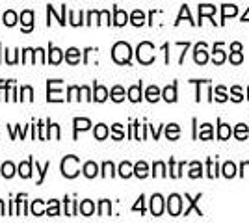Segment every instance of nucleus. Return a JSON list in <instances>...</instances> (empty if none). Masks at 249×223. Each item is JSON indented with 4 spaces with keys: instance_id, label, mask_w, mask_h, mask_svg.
I'll return each mask as SVG.
<instances>
[{
    "instance_id": "10",
    "label": "nucleus",
    "mask_w": 249,
    "mask_h": 223,
    "mask_svg": "<svg viewBox=\"0 0 249 223\" xmlns=\"http://www.w3.org/2000/svg\"><path fill=\"white\" fill-rule=\"evenodd\" d=\"M164 99H166L167 103H173V101H177V89H175V86H167L166 89H164Z\"/></svg>"
},
{
    "instance_id": "2",
    "label": "nucleus",
    "mask_w": 249,
    "mask_h": 223,
    "mask_svg": "<svg viewBox=\"0 0 249 223\" xmlns=\"http://www.w3.org/2000/svg\"><path fill=\"white\" fill-rule=\"evenodd\" d=\"M155 47L151 45V43H142L140 47H138V60L142 62V64H151L153 60H155Z\"/></svg>"
},
{
    "instance_id": "29",
    "label": "nucleus",
    "mask_w": 249,
    "mask_h": 223,
    "mask_svg": "<svg viewBox=\"0 0 249 223\" xmlns=\"http://www.w3.org/2000/svg\"><path fill=\"white\" fill-rule=\"evenodd\" d=\"M238 10H236V6H223V19H227L231 15H236Z\"/></svg>"
},
{
    "instance_id": "33",
    "label": "nucleus",
    "mask_w": 249,
    "mask_h": 223,
    "mask_svg": "<svg viewBox=\"0 0 249 223\" xmlns=\"http://www.w3.org/2000/svg\"><path fill=\"white\" fill-rule=\"evenodd\" d=\"M190 177H194V179H196V177H201V164H197V162H196V164H192Z\"/></svg>"
},
{
    "instance_id": "6",
    "label": "nucleus",
    "mask_w": 249,
    "mask_h": 223,
    "mask_svg": "<svg viewBox=\"0 0 249 223\" xmlns=\"http://www.w3.org/2000/svg\"><path fill=\"white\" fill-rule=\"evenodd\" d=\"M21 21H22V28H24V32H30L32 21H34V13H32V11H22Z\"/></svg>"
},
{
    "instance_id": "44",
    "label": "nucleus",
    "mask_w": 249,
    "mask_h": 223,
    "mask_svg": "<svg viewBox=\"0 0 249 223\" xmlns=\"http://www.w3.org/2000/svg\"><path fill=\"white\" fill-rule=\"evenodd\" d=\"M234 101H242V93L238 87H234Z\"/></svg>"
},
{
    "instance_id": "14",
    "label": "nucleus",
    "mask_w": 249,
    "mask_h": 223,
    "mask_svg": "<svg viewBox=\"0 0 249 223\" xmlns=\"http://www.w3.org/2000/svg\"><path fill=\"white\" fill-rule=\"evenodd\" d=\"M30 168H32V158L28 160V162H24V164L19 166V173H21V177L28 179V177H30Z\"/></svg>"
},
{
    "instance_id": "13",
    "label": "nucleus",
    "mask_w": 249,
    "mask_h": 223,
    "mask_svg": "<svg viewBox=\"0 0 249 223\" xmlns=\"http://www.w3.org/2000/svg\"><path fill=\"white\" fill-rule=\"evenodd\" d=\"M93 210H95V206L91 201H84L82 205H80V212H82L84 216H91Z\"/></svg>"
},
{
    "instance_id": "26",
    "label": "nucleus",
    "mask_w": 249,
    "mask_h": 223,
    "mask_svg": "<svg viewBox=\"0 0 249 223\" xmlns=\"http://www.w3.org/2000/svg\"><path fill=\"white\" fill-rule=\"evenodd\" d=\"M166 134L169 139H177L178 138V127H177V125H169L166 130Z\"/></svg>"
},
{
    "instance_id": "21",
    "label": "nucleus",
    "mask_w": 249,
    "mask_h": 223,
    "mask_svg": "<svg viewBox=\"0 0 249 223\" xmlns=\"http://www.w3.org/2000/svg\"><path fill=\"white\" fill-rule=\"evenodd\" d=\"M13 173H15V168H13V164H11V162H6V164L2 166V175H4L6 179H10Z\"/></svg>"
},
{
    "instance_id": "45",
    "label": "nucleus",
    "mask_w": 249,
    "mask_h": 223,
    "mask_svg": "<svg viewBox=\"0 0 249 223\" xmlns=\"http://www.w3.org/2000/svg\"><path fill=\"white\" fill-rule=\"evenodd\" d=\"M232 51L240 52V51H242V45H240V43H232Z\"/></svg>"
},
{
    "instance_id": "18",
    "label": "nucleus",
    "mask_w": 249,
    "mask_h": 223,
    "mask_svg": "<svg viewBox=\"0 0 249 223\" xmlns=\"http://www.w3.org/2000/svg\"><path fill=\"white\" fill-rule=\"evenodd\" d=\"M2 19H4V24H8V26H13V24L17 22V15H15L13 11H6Z\"/></svg>"
},
{
    "instance_id": "41",
    "label": "nucleus",
    "mask_w": 249,
    "mask_h": 223,
    "mask_svg": "<svg viewBox=\"0 0 249 223\" xmlns=\"http://www.w3.org/2000/svg\"><path fill=\"white\" fill-rule=\"evenodd\" d=\"M155 175H166V173H164V164H162V162H156L155 164Z\"/></svg>"
},
{
    "instance_id": "34",
    "label": "nucleus",
    "mask_w": 249,
    "mask_h": 223,
    "mask_svg": "<svg viewBox=\"0 0 249 223\" xmlns=\"http://www.w3.org/2000/svg\"><path fill=\"white\" fill-rule=\"evenodd\" d=\"M223 60H225V54H223V51L216 49V51H214V62H216V64H223Z\"/></svg>"
},
{
    "instance_id": "4",
    "label": "nucleus",
    "mask_w": 249,
    "mask_h": 223,
    "mask_svg": "<svg viewBox=\"0 0 249 223\" xmlns=\"http://www.w3.org/2000/svg\"><path fill=\"white\" fill-rule=\"evenodd\" d=\"M180 208H182V201L178 195H171L169 201H167V210L171 216H178L180 214Z\"/></svg>"
},
{
    "instance_id": "20",
    "label": "nucleus",
    "mask_w": 249,
    "mask_h": 223,
    "mask_svg": "<svg viewBox=\"0 0 249 223\" xmlns=\"http://www.w3.org/2000/svg\"><path fill=\"white\" fill-rule=\"evenodd\" d=\"M158 95H160V91H158V87H156V86H151V87L147 89V99H149L151 103L158 101Z\"/></svg>"
},
{
    "instance_id": "1",
    "label": "nucleus",
    "mask_w": 249,
    "mask_h": 223,
    "mask_svg": "<svg viewBox=\"0 0 249 223\" xmlns=\"http://www.w3.org/2000/svg\"><path fill=\"white\" fill-rule=\"evenodd\" d=\"M130 47L126 43H117L112 51V56L117 64H128L130 62Z\"/></svg>"
},
{
    "instance_id": "39",
    "label": "nucleus",
    "mask_w": 249,
    "mask_h": 223,
    "mask_svg": "<svg viewBox=\"0 0 249 223\" xmlns=\"http://www.w3.org/2000/svg\"><path fill=\"white\" fill-rule=\"evenodd\" d=\"M114 136H115V139L123 138V130H121V125H114Z\"/></svg>"
},
{
    "instance_id": "28",
    "label": "nucleus",
    "mask_w": 249,
    "mask_h": 223,
    "mask_svg": "<svg viewBox=\"0 0 249 223\" xmlns=\"http://www.w3.org/2000/svg\"><path fill=\"white\" fill-rule=\"evenodd\" d=\"M234 173H236V168H234V164L227 162V164L223 166V175H225V177H232Z\"/></svg>"
},
{
    "instance_id": "37",
    "label": "nucleus",
    "mask_w": 249,
    "mask_h": 223,
    "mask_svg": "<svg viewBox=\"0 0 249 223\" xmlns=\"http://www.w3.org/2000/svg\"><path fill=\"white\" fill-rule=\"evenodd\" d=\"M32 212L36 214V216H41L43 214V208H41V201H36L32 205Z\"/></svg>"
},
{
    "instance_id": "19",
    "label": "nucleus",
    "mask_w": 249,
    "mask_h": 223,
    "mask_svg": "<svg viewBox=\"0 0 249 223\" xmlns=\"http://www.w3.org/2000/svg\"><path fill=\"white\" fill-rule=\"evenodd\" d=\"M112 99H114L115 103H119V101H123V99H124V91H123V87H119V86H115L114 89H112Z\"/></svg>"
},
{
    "instance_id": "35",
    "label": "nucleus",
    "mask_w": 249,
    "mask_h": 223,
    "mask_svg": "<svg viewBox=\"0 0 249 223\" xmlns=\"http://www.w3.org/2000/svg\"><path fill=\"white\" fill-rule=\"evenodd\" d=\"M201 17H203V15H212V13H214V11H216V8H214V6H201Z\"/></svg>"
},
{
    "instance_id": "23",
    "label": "nucleus",
    "mask_w": 249,
    "mask_h": 223,
    "mask_svg": "<svg viewBox=\"0 0 249 223\" xmlns=\"http://www.w3.org/2000/svg\"><path fill=\"white\" fill-rule=\"evenodd\" d=\"M119 173H121V177H130L132 175V166L128 162H123L121 168H119Z\"/></svg>"
},
{
    "instance_id": "16",
    "label": "nucleus",
    "mask_w": 249,
    "mask_h": 223,
    "mask_svg": "<svg viewBox=\"0 0 249 223\" xmlns=\"http://www.w3.org/2000/svg\"><path fill=\"white\" fill-rule=\"evenodd\" d=\"M106 136H108V127L106 125H97V128H95V138L104 139Z\"/></svg>"
},
{
    "instance_id": "42",
    "label": "nucleus",
    "mask_w": 249,
    "mask_h": 223,
    "mask_svg": "<svg viewBox=\"0 0 249 223\" xmlns=\"http://www.w3.org/2000/svg\"><path fill=\"white\" fill-rule=\"evenodd\" d=\"M216 99H218V101H225V99H227V97H225V91H223V87H218V89H216Z\"/></svg>"
},
{
    "instance_id": "7",
    "label": "nucleus",
    "mask_w": 249,
    "mask_h": 223,
    "mask_svg": "<svg viewBox=\"0 0 249 223\" xmlns=\"http://www.w3.org/2000/svg\"><path fill=\"white\" fill-rule=\"evenodd\" d=\"M196 62L197 64H207L208 62V54L205 51V45H199L197 49H196Z\"/></svg>"
},
{
    "instance_id": "22",
    "label": "nucleus",
    "mask_w": 249,
    "mask_h": 223,
    "mask_svg": "<svg viewBox=\"0 0 249 223\" xmlns=\"http://www.w3.org/2000/svg\"><path fill=\"white\" fill-rule=\"evenodd\" d=\"M91 127V123L88 119H74V128L76 130H86V128Z\"/></svg>"
},
{
    "instance_id": "3",
    "label": "nucleus",
    "mask_w": 249,
    "mask_h": 223,
    "mask_svg": "<svg viewBox=\"0 0 249 223\" xmlns=\"http://www.w3.org/2000/svg\"><path fill=\"white\" fill-rule=\"evenodd\" d=\"M76 166H78V158H76V156H65V160L62 162L63 175H65V177H69V179L76 177V175H78Z\"/></svg>"
},
{
    "instance_id": "43",
    "label": "nucleus",
    "mask_w": 249,
    "mask_h": 223,
    "mask_svg": "<svg viewBox=\"0 0 249 223\" xmlns=\"http://www.w3.org/2000/svg\"><path fill=\"white\" fill-rule=\"evenodd\" d=\"M22 93H24V99H28V101H30L32 99V87H24V89H22Z\"/></svg>"
},
{
    "instance_id": "17",
    "label": "nucleus",
    "mask_w": 249,
    "mask_h": 223,
    "mask_svg": "<svg viewBox=\"0 0 249 223\" xmlns=\"http://www.w3.org/2000/svg\"><path fill=\"white\" fill-rule=\"evenodd\" d=\"M49 60H51V64H60L62 62V51L60 49H51Z\"/></svg>"
},
{
    "instance_id": "12",
    "label": "nucleus",
    "mask_w": 249,
    "mask_h": 223,
    "mask_svg": "<svg viewBox=\"0 0 249 223\" xmlns=\"http://www.w3.org/2000/svg\"><path fill=\"white\" fill-rule=\"evenodd\" d=\"M106 97H108L106 87H103V86H97V87H95V99H97L99 103H103V101H106Z\"/></svg>"
},
{
    "instance_id": "8",
    "label": "nucleus",
    "mask_w": 249,
    "mask_h": 223,
    "mask_svg": "<svg viewBox=\"0 0 249 223\" xmlns=\"http://www.w3.org/2000/svg\"><path fill=\"white\" fill-rule=\"evenodd\" d=\"M128 99H130L132 103H138V101L142 99V84H140V86H132V87L128 89Z\"/></svg>"
},
{
    "instance_id": "46",
    "label": "nucleus",
    "mask_w": 249,
    "mask_h": 223,
    "mask_svg": "<svg viewBox=\"0 0 249 223\" xmlns=\"http://www.w3.org/2000/svg\"><path fill=\"white\" fill-rule=\"evenodd\" d=\"M4 214V206H2V201H0V216Z\"/></svg>"
},
{
    "instance_id": "32",
    "label": "nucleus",
    "mask_w": 249,
    "mask_h": 223,
    "mask_svg": "<svg viewBox=\"0 0 249 223\" xmlns=\"http://www.w3.org/2000/svg\"><path fill=\"white\" fill-rule=\"evenodd\" d=\"M58 212H60V210H58V201L49 203V210H47V214H49V216H58Z\"/></svg>"
},
{
    "instance_id": "24",
    "label": "nucleus",
    "mask_w": 249,
    "mask_h": 223,
    "mask_svg": "<svg viewBox=\"0 0 249 223\" xmlns=\"http://www.w3.org/2000/svg\"><path fill=\"white\" fill-rule=\"evenodd\" d=\"M126 13L124 11H121V10H115V24H119V26H123L124 22H126Z\"/></svg>"
},
{
    "instance_id": "5",
    "label": "nucleus",
    "mask_w": 249,
    "mask_h": 223,
    "mask_svg": "<svg viewBox=\"0 0 249 223\" xmlns=\"http://www.w3.org/2000/svg\"><path fill=\"white\" fill-rule=\"evenodd\" d=\"M162 210H164V201H162L160 195H155V197L151 199V212L155 214V216H160Z\"/></svg>"
},
{
    "instance_id": "30",
    "label": "nucleus",
    "mask_w": 249,
    "mask_h": 223,
    "mask_svg": "<svg viewBox=\"0 0 249 223\" xmlns=\"http://www.w3.org/2000/svg\"><path fill=\"white\" fill-rule=\"evenodd\" d=\"M132 24H136V26L143 24V13L142 11H134L132 13Z\"/></svg>"
},
{
    "instance_id": "40",
    "label": "nucleus",
    "mask_w": 249,
    "mask_h": 223,
    "mask_svg": "<svg viewBox=\"0 0 249 223\" xmlns=\"http://www.w3.org/2000/svg\"><path fill=\"white\" fill-rule=\"evenodd\" d=\"M104 175H114V166H112V162H106V164H104Z\"/></svg>"
},
{
    "instance_id": "31",
    "label": "nucleus",
    "mask_w": 249,
    "mask_h": 223,
    "mask_svg": "<svg viewBox=\"0 0 249 223\" xmlns=\"http://www.w3.org/2000/svg\"><path fill=\"white\" fill-rule=\"evenodd\" d=\"M234 134H236V138L244 139L246 136H248V127H246V125H238V127H236V132H234Z\"/></svg>"
},
{
    "instance_id": "15",
    "label": "nucleus",
    "mask_w": 249,
    "mask_h": 223,
    "mask_svg": "<svg viewBox=\"0 0 249 223\" xmlns=\"http://www.w3.org/2000/svg\"><path fill=\"white\" fill-rule=\"evenodd\" d=\"M134 173L138 175V177H140V179L147 177V164H145V162H140V164H136Z\"/></svg>"
},
{
    "instance_id": "9",
    "label": "nucleus",
    "mask_w": 249,
    "mask_h": 223,
    "mask_svg": "<svg viewBox=\"0 0 249 223\" xmlns=\"http://www.w3.org/2000/svg\"><path fill=\"white\" fill-rule=\"evenodd\" d=\"M84 175H86L88 179H93L95 175H97V164H93V162H88V164L84 166Z\"/></svg>"
},
{
    "instance_id": "36",
    "label": "nucleus",
    "mask_w": 249,
    "mask_h": 223,
    "mask_svg": "<svg viewBox=\"0 0 249 223\" xmlns=\"http://www.w3.org/2000/svg\"><path fill=\"white\" fill-rule=\"evenodd\" d=\"M242 60H244L242 52H236V51H234V52L231 54V62H232V64H242Z\"/></svg>"
},
{
    "instance_id": "25",
    "label": "nucleus",
    "mask_w": 249,
    "mask_h": 223,
    "mask_svg": "<svg viewBox=\"0 0 249 223\" xmlns=\"http://www.w3.org/2000/svg\"><path fill=\"white\" fill-rule=\"evenodd\" d=\"M199 138H201V139H210V138H212V127H210V125H203Z\"/></svg>"
},
{
    "instance_id": "38",
    "label": "nucleus",
    "mask_w": 249,
    "mask_h": 223,
    "mask_svg": "<svg viewBox=\"0 0 249 223\" xmlns=\"http://www.w3.org/2000/svg\"><path fill=\"white\" fill-rule=\"evenodd\" d=\"M108 210H110V203L103 201L101 203V216H108Z\"/></svg>"
},
{
    "instance_id": "11",
    "label": "nucleus",
    "mask_w": 249,
    "mask_h": 223,
    "mask_svg": "<svg viewBox=\"0 0 249 223\" xmlns=\"http://www.w3.org/2000/svg\"><path fill=\"white\" fill-rule=\"evenodd\" d=\"M65 58H67V62H69V64H76V62L80 60V51H76V49H69V51L65 52Z\"/></svg>"
},
{
    "instance_id": "27",
    "label": "nucleus",
    "mask_w": 249,
    "mask_h": 223,
    "mask_svg": "<svg viewBox=\"0 0 249 223\" xmlns=\"http://www.w3.org/2000/svg\"><path fill=\"white\" fill-rule=\"evenodd\" d=\"M218 136L221 139H227L229 136H231V128H229V125H219Z\"/></svg>"
}]
</instances>
